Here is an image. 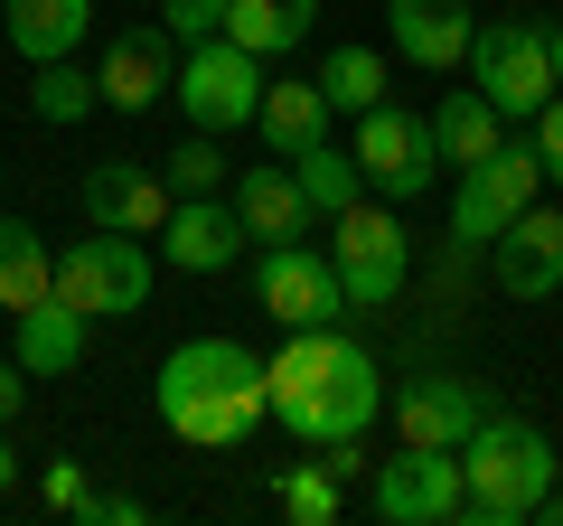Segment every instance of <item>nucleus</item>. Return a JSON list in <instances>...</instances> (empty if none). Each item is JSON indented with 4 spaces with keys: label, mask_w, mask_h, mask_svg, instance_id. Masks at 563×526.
<instances>
[{
    "label": "nucleus",
    "mask_w": 563,
    "mask_h": 526,
    "mask_svg": "<svg viewBox=\"0 0 563 526\" xmlns=\"http://www.w3.org/2000/svg\"><path fill=\"white\" fill-rule=\"evenodd\" d=\"M151 405H161V424L179 432L188 451H235L244 432L273 414V385H263V358L244 339H188V348L161 358Z\"/></svg>",
    "instance_id": "1"
},
{
    "label": "nucleus",
    "mask_w": 563,
    "mask_h": 526,
    "mask_svg": "<svg viewBox=\"0 0 563 526\" xmlns=\"http://www.w3.org/2000/svg\"><path fill=\"white\" fill-rule=\"evenodd\" d=\"M554 432L536 414H488L461 442V517L470 526H526L554 489Z\"/></svg>",
    "instance_id": "2"
},
{
    "label": "nucleus",
    "mask_w": 563,
    "mask_h": 526,
    "mask_svg": "<svg viewBox=\"0 0 563 526\" xmlns=\"http://www.w3.org/2000/svg\"><path fill=\"white\" fill-rule=\"evenodd\" d=\"M470 85H479L507 122H536L544 95L563 85V76H554V39H544V20H479V29H470Z\"/></svg>",
    "instance_id": "3"
},
{
    "label": "nucleus",
    "mask_w": 563,
    "mask_h": 526,
    "mask_svg": "<svg viewBox=\"0 0 563 526\" xmlns=\"http://www.w3.org/2000/svg\"><path fill=\"white\" fill-rule=\"evenodd\" d=\"M57 302H76L85 320H132L151 302V235H113V226L76 235L57 254Z\"/></svg>",
    "instance_id": "4"
},
{
    "label": "nucleus",
    "mask_w": 563,
    "mask_h": 526,
    "mask_svg": "<svg viewBox=\"0 0 563 526\" xmlns=\"http://www.w3.org/2000/svg\"><path fill=\"white\" fill-rule=\"evenodd\" d=\"M263 57L254 47H235L217 29V39H198L179 57V85H169V103H179L188 113V132H244V122H254V103H263Z\"/></svg>",
    "instance_id": "5"
},
{
    "label": "nucleus",
    "mask_w": 563,
    "mask_h": 526,
    "mask_svg": "<svg viewBox=\"0 0 563 526\" xmlns=\"http://www.w3.org/2000/svg\"><path fill=\"white\" fill-rule=\"evenodd\" d=\"M536 198H544L536 142H498L488 161H470L461 188H451V235H461V254H488V244L507 235V217H526Z\"/></svg>",
    "instance_id": "6"
},
{
    "label": "nucleus",
    "mask_w": 563,
    "mask_h": 526,
    "mask_svg": "<svg viewBox=\"0 0 563 526\" xmlns=\"http://www.w3.org/2000/svg\"><path fill=\"white\" fill-rule=\"evenodd\" d=\"M376 414H385V376H376V358L339 329L329 376L310 385L301 405H282V432H291V442H310V451H320V442H366V432H376Z\"/></svg>",
    "instance_id": "7"
},
{
    "label": "nucleus",
    "mask_w": 563,
    "mask_h": 526,
    "mask_svg": "<svg viewBox=\"0 0 563 526\" xmlns=\"http://www.w3.org/2000/svg\"><path fill=\"white\" fill-rule=\"evenodd\" d=\"M347 151H357L366 188H376L385 207L422 198V188H432V169H442V151H432V113H404V103H366Z\"/></svg>",
    "instance_id": "8"
},
{
    "label": "nucleus",
    "mask_w": 563,
    "mask_h": 526,
    "mask_svg": "<svg viewBox=\"0 0 563 526\" xmlns=\"http://www.w3.org/2000/svg\"><path fill=\"white\" fill-rule=\"evenodd\" d=\"M339 235H329V263H339L347 283V310H385L404 292V273H413V244H404L395 207H339Z\"/></svg>",
    "instance_id": "9"
},
{
    "label": "nucleus",
    "mask_w": 563,
    "mask_h": 526,
    "mask_svg": "<svg viewBox=\"0 0 563 526\" xmlns=\"http://www.w3.org/2000/svg\"><path fill=\"white\" fill-rule=\"evenodd\" d=\"M254 302L273 310V329H329L347 320V283H339V263L320 254V244H263L254 263Z\"/></svg>",
    "instance_id": "10"
},
{
    "label": "nucleus",
    "mask_w": 563,
    "mask_h": 526,
    "mask_svg": "<svg viewBox=\"0 0 563 526\" xmlns=\"http://www.w3.org/2000/svg\"><path fill=\"white\" fill-rule=\"evenodd\" d=\"M366 507H376L385 526H451V517H461V451H422V442H404L395 461H376Z\"/></svg>",
    "instance_id": "11"
},
{
    "label": "nucleus",
    "mask_w": 563,
    "mask_h": 526,
    "mask_svg": "<svg viewBox=\"0 0 563 526\" xmlns=\"http://www.w3.org/2000/svg\"><path fill=\"white\" fill-rule=\"evenodd\" d=\"M488 414H498V405H488V385H470V376H413L395 395V432L422 442V451H461Z\"/></svg>",
    "instance_id": "12"
},
{
    "label": "nucleus",
    "mask_w": 563,
    "mask_h": 526,
    "mask_svg": "<svg viewBox=\"0 0 563 526\" xmlns=\"http://www.w3.org/2000/svg\"><path fill=\"white\" fill-rule=\"evenodd\" d=\"M95 85H103V103H113V113L141 122L151 103H169V85H179V39H169V29H122V39L103 47Z\"/></svg>",
    "instance_id": "13"
},
{
    "label": "nucleus",
    "mask_w": 563,
    "mask_h": 526,
    "mask_svg": "<svg viewBox=\"0 0 563 526\" xmlns=\"http://www.w3.org/2000/svg\"><path fill=\"white\" fill-rule=\"evenodd\" d=\"M488 263H498L507 302H554V292H563V207H526V217H507V235L488 244Z\"/></svg>",
    "instance_id": "14"
},
{
    "label": "nucleus",
    "mask_w": 563,
    "mask_h": 526,
    "mask_svg": "<svg viewBox=\"0 0 563 526\" xmlns=\"http://www.w3.org/2000/svg\"><path fill=\"white\" fill-rule=\"evenodd\" d=\"M470 0H385V39H395L404 66H422V76H451V66H470Z\"/></svg>",
    "instance_id": "15"
},
{
    "label": "nucleus",
    "mask_w": 563,
    "mask_h": 526,
    "mask_svg": "<svg viewBox=\"0 0 563 526\" xmlns=\"http://www.w3.org/2000/svg\"><path fill=\"white\" fill-rule=\"evenodd\" d=\"M169 207H179L169 179H161V169H141V161H95V169H85V217L113 226V235H161Z\"/></svg>",
    "instance_id": "16"
},
{
    "label": "nucleus",
    "mask_w": 563,
    "mask_h": 526,
    "mask_svg": "<svg viewBox=\"0 0 563 526\" xmlns=\"http://www.w3.org/2000/svg\"><path fill=\"white\" fill-rule=\"evenodd\" d=\"M151 244H161V263H179V273H225L254 235H244L235 198H179V207H169V226H161Z\"/></svg>",
    "instance_id": "17"
},
{
    "label": "nucleus",
    "mask_w": 563,
    "mask_h": 526,
    "mask_svg": "<svg viewBox=\"0 0 563 526\" xmlns=\"http://www.w3.org/2000/svg\"><path fill=\"white\" fill-rule=\"evenodd\" d=\"M235 217L254 244H291L310 235V198H301V169L291 161H244L235 169Z\"/></svg>",
    "instance_id": "18"
},
{
    "label": "nucleus",
    "mask_w": 563,
    "mask_h": 526,
    "mask_svg": "<svg viewBox=\"0 0 563 526\" xmlns=\"http://www.w3.org/2000/svg\"><path fill=\"white\" fill-rule=\"evenodd\" d=\"M10 329H20V348H10V358H20L29 376H76V366H85V339H95V320H85L76 302H57V292H47V302H29Z\"/></svg>",
    "instance_id": "19"
},
{
    "label": "nucleus",
    "mask_w": 563,
    "mask_h": 526,
    "mask_svg": "<svg viewBox=\"0 0 563 526\" xmlns=\"http://www.w3.org/2000/svg\"><path fill=\"white\" fill-rule=\"evenodd\" d=\"M254 132H263V151H273V161H301L310 142H329V95H320V76H282V85H263Z\"/></svg>",
    "instance_id": "20"
},
{
    "label": "nucleus",
    "mask_w": 563,
    "mask_h": 526,
    "mask_svg": "<svg viewBox=\"0 0 563 526\" xmlns=\"http://www.w3.org/2000/svg\"><path fill=\"white\" fill-rule=\"evenodd\" d=\"M498 142H507V113L479 95V85H451V95L432 103V151H442V169H451V179H461L470 161H488Z\"/></svg>",
    "instance_id": "21"
},
{
    "label": "nucleus",
    "mask_w": 563,
    "mask_h": 526,
    "mask_svg": "<svg viewBox=\"0 0 563 526\" xmlns=\"http://www.w3.org/2000/svg\"><path fill=\"white\" fill-rule=\"evenodd\" d=\"M0 29H10V47H20L29 66H47V57H76L85 47L95 0H0Z\"/></svg>",
    "instance_id": "22"
},
{
    "label": "nucleus",
    "mask_w": 563,
    "mask_h": 526,
    "mask_svg": "<svg viewBox=\"0 0 563 526\" xmlns=\"http://www.w3.org/2000/svg\"><path fill=\"white\" fill-rule=\"evenodd\" d=\"M320 29V0H225V39L235 47H254L263 66L273 57H291V47Z\"/></svg>",
    "instance_id": "23"
},
{
    "label": "nucleus",
    "mask_w": 563,
    "mask_h": 526,
    "mask_svg": "<svg viewBox=\"0 0 563 526\" xmlns=\"http://www.w3.org/2000/svg\"><path fill=\"white\" fill-rule=\"evenodd\" d=\"M47 292H57V254L38 244L29 217H0V310L20 320L29 302H47Z\"/></svg>",
    "instance_id": "24"
},
{
    "label": "nucleus",
    "mask_w": 563,
    "mask_h": 526,
    "mask_svg": "<svg viewBox=\"0 0 563 526\" xmlns=\"http://www.w3.org/2000/svg\"><path fill=\"white\" fill-rule=\"evenodd\" d=\"M273 498H282V517H291V526H339L347 517V480L329 461H291L273 480Z\"/></svg>",
    "instance_id": "25"
},
{
    "label": "nucleus",
    "mask_w": 563,
    "mask_h": 526,
    "mask_svg": "<svg viewBox=\"0 0 563 526\" xmlns=\"http://www.w3.org/2000/svg\"><path fill=\"white\" fill-rule=\"evenodd\" d=\"M95 103H103V85L85 76L76 57H47L38 76H29V113H38V122H57V132H76V122L95 113Z\"/></svg>",
    "instance_id": "26"
},
{
    "label": "nucleus",
    "mask_w": 563,
    "mask_h": 526,
    "mask_svg": "<svg viewBox=\"0 0 563 526\" xmlns=\"http://www.w3.org/2000/svg\"><path fill=\"white\" fill-rule=\"evenodd\" d=\"M291 169H301V198H310V217H339V207H357V188H366L357 151H339V142H310Z\"/></svg>",
    "instance_id": "27"
},
{
    "label": "nucleus",
    "mask_w": 563,
    "mask_h": 526,
    "mask_svg": "<svg viewBox=\"0 0 563 526\" xmlns=\"http://www.w3.org/2000/svg\"><path fill=\"white\" fill-rule=\"evenodd\" d=\"M320 95H329V113H366V103H385V47H329V57H320Z\"/></svg>",
    "instance_id": "28"
},
{
    "label": "nucleus",
    "mask_w": 563,
    "mask_h": 526,
    "mask_svg": "<svg viewBox=\"0 0 563 526\" xmlns=\"http://www.w3.org/2000/svg\"><path fill=\"white\" fill-rule=\"evenodd\" d=\"M161 179H169V198H217V188L235 179V161H225V132H188V142L161 161Z\"/></svg>",
    "instance_id": "29"
},
{
    "label": "nucleus",
    "mask_w": 563,
    "mask_h": 526,
    "mask_svg": "<svg viewBox=\"0 0 563 526\" xmlns=\"http://www.w3.org/2000/svg\"><path fill=\"white\" fill-rule=\"evenodd\" d=\"M161 29L179 47H198V39H217V29H225V0H161Z\"/></svg>",
    "instance_id": "30"
},
{
    "label": "nucleus",
    "mask_w": 563,
    "mask_h": 526,
    "mask_svg": "<svg viewBox=\"0 0 563 526\" xmlns=\"http://www.w3.org/2000/svg\"><path fill=\"white\" fill-rule=\"evenodd\" d=\"M536 161H544V188H563V85L544 95V113H536Z\"/></svg>",
    "instance_id": "31"
},
{
    "label": "nucleus",
    "mask_w": 563,
    "mask_h": 526,
    "mask_svg": "<svg viewBox=\"0 0 563 526\" xmlns=\"http://www.w3.org/2000/svg\"><path fill=\"white\" fill-rule=\"evenodd\" d=\"M76 517H85V526H141L151 507H141L132 489H85V507H76Z\"/></svg>",
    "instance_id": "32"
},
{
    "label": "nucleus",
    "mask_w": 563,
    "mask_h": 526,
    "mask_svg": "<svg viewBox=\"0 0 563 526\" xmlns=\"http://www.w3.org/2000/svg\"><path fill=\"white\" fill-rule=\"evenodd\" d=\"M38 498L57 507V517H76V507H85V470H76V461H47V470H38Z\"/></svg>",
    "instance_id": "33"
},
{
    "label": "nucleus",
    "mask_w": 563,
    "mask_h": 526,
    "mask_svg": "<svg viewBox=\"0 0 563 526\" xmlns=\"http://www.w3.org/2000/svg\"><path fill=\"white\" fill-rule=\"evenodd\" d=\"M29 385H38V376H29L20 358H0V424H20V414H29Z\"/></svg>",
    "instance_id": "34"
},
{
    "label": "nucleus",
    "mask_w": 563,
    "mask_h": 526,
    "mask_svg": "<svg viewBox=\"0 0 563 526\" xmlns=\"http://www.w3.org/2000/svg\"><path fill=\"white\" fill-rule=\"evenodd\" d=\"M10 489H20V451L0 442V498H10Z\"/></svg>",
    "instance_id": "35"
},
{
    "label": "nucleus",
    "mask_w": 563,
    "mask_h": 526,
    "mask_svg": "<svg viewBox=\"0 0 563 526\" xmlns=\"http://www.w3.org/2000/svg\"><path fill=\"white\" fill-rule=\"evenodd\" d=\"M536 517H554V526H563V489H544V507H536Z\"/></svg>",
    "instance_id": "36"
},
{
    "label": "nucleus",
    "mask_w": 563,
    "mask_h": 526,
    "mask_svg": "<svg viewBox=\"0 0 563 526\" xmlns=\"http://www.w3.org/2000/svg\"><path fill=\"white\" fill-rule=\"evenodd\" d=\"M544 39H554V76H563V29H544Z\"/></svg>",
    "instance_id": "37"
}]
</instances>
